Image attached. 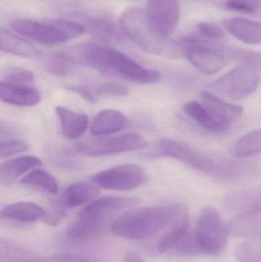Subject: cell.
<instances>
[{
  "label": "cell",
  "instance_id": "cell-1",
  "mask_svg": "<svg viewBox=\"0 0 261 262\" xmlns=\"http://www.w3.org/2000/svg\"><path fill=\"white\" fill-rule=\"evenodd\" d=\"M77 61L104 74L132 82L150 84L160 81L159 72L147 69L108 45L88 43L77 51Z\"/></svg>",
  "mask_w": 261,
  "mask_h": 262
},
{
  "label": "cell",
  "instance_id": "cell-2",
  "mask_svg": "<svg viewBox=\"0 0 261 262\" xmlns=\"http://www.w3.org/2000/svg\"><path fill=\"white\" fill-rule=\"evenodd\" d=\"M185 206L176 203L131 209L112 223V232L127 239H148L168 229Z\"/></svg>",
  "mask_w": 261,
  "mask_h": 262
},
{
  "label": "cell",
  "instance_id": "cell-3",
  "mask_svg": "<svg viewBox=\"0 0 261 262\" xmlns=\"http://www.w3.org/2000/svg\"><path fill=\"white\" fill-rule=\"evenodd\" d=\"M120 28L146 52L167 58L183 56L180 43L161 34L150 23L145 9L134 7L126 10L120 18Z\"/></svg>",
  "mask_w": 261,
  "mask_h": 262
},
{
  "label": "cell",
  "instance_id": "cell-4",
  "mask_svg": "<svg viewBox=\"0 0 261 262\" xmlns=\"http://www.w3.org/2000/svg\"><path fill=\"white\" fill-rule=\"evenodd\" d=\"M131 197L107 196L98 199L86 206L68 228L67 236L73 241L93 239L101 236L116 212L139 204Z\"/></svg>",
  "mask_w": 261,
  "mask_h": 262
},
{
  "label": "cell",
  "instance_id": "cell-5",
  "mask_svg": "<svg viewBox=\"0 0 261 262\" xmlns=\"http://www.w3.org/2000/svg\"><path fill=\"white\" fill-rule=\"evenodd\" d=\"M9 26L20 35L48 46L66 42L85 32V28L79 21L63 18L14 19Z\"/></svg>",
  "mask_w": 261,
  "mask_h": 262
},
{
  "label": "cell",
  "instance_id": "cell-6",
  "mask_svg": "<svg viewBox=\"0 0 261 262\" xmlns=\"http://www.w3.org/2000/svg\"><path fill=\"white\" fill-rule=\"evenodd\" d=\"M183 56L196 69L206 75H215L231 61L230 46L213 42L195 36L183 38L180 41Z\"/></svg>",
  "mask_w": 261,
  "mask_h": 262
},
{
  "label": "cell",
  "instance_id": "cell-7",
  "mask_svg": "<svg viewBox=\"0 0 261 262\" xmlns=\"http://www.w3.org/2000/svg\"><path fill=\"white\" fill-rule=\"evenodd\" d=\"M260 73L256 66L241 64L209 84L210 91L228 99L240 101L252 95L258 87Z\"/></svg>",
  "mask_w": 261,
  "mask_h": 262
},
{
  "label": "cell",
  "instance_id": "cell-8",
  "mask_svg": "<svg viewBox=\"0 0 261 262\" xmlns=\"http://www.w3.org/2000/svg\"><path fill=\"white\" fill-rule=\"evenodd\" d=\"M193 234L201 254L216 255L225 249L229 232L219 210L208 206L201 212Z\"/></svg>",
  "mask_w": 261,
  "mask_h": 262
},
{
  "label": "cell",
  "instance_id": "cell-9",
  "mask_svg": "<svg viewBox=\"0 0 261 262\" xmlns=\"http://www.w3.org/2000/svg\"><path fill=\"white\" fill-rule=\"evenodd\" d=\"M147 140L139 134L127 133L114 137L93 139L82 142L75 146V152L90 157L109 155L144 149Z\"/></svg>",
  "mask_w": 261,
  "mask_h": 262
},
{
  "label": "cell",
  "instance_id": "cell-10",
  "mask_svg": "<svg viewBox=\"0 0 261 262\" xmlns=\"http://www.w3.org/2000/svg\"><path fill=\"white\" fill-rule=\"evenodd\" d=\"M91 180L94 184L104 189L126 191L142 186L147 182V177L141 166L126 163L98 172Z\"/></svg>",
  "mask_w": 261,
  "mask_h": 262
},
{
  "label": "cell",
  "instance_id": "cell-11",
  "mask_svg": "<svg viewBox=\"0 0 261 262\" xmlns=\"http://www.w3.org/2000/svg\"><path fill=\"white\" fill-rule=\"evenodd\" d=\"M145 10L153 26L162 35L170 37L180 18L177 0H150Z\"/></svg>",
  "mask_w": 261,
  "mask_h": 262
},
{
  "label": "cell",
  "instance_id": "cell-12",
  "mask_svg": "<svg viewBox=\"0 0 261 262\" xmlns=\"http://www.w3.org/2000/svg\"><path fill=\"white\" fill-rule=\"evenodd\" d=\"M201 99L202 105L211 116L226 127H229L243 115V107L224 101L209 91L202 92Z\"/></svg>",
  "mask_w": 261,
  "mask_h": 262
},
{
  "label": "cell",
  "instance_id": "cell-13",
  "mask_svg": "<svg viewBox=\"0 0 261 262\" xmlns=\"http://www.w3.org/2000/svg\"><path fill=\"white\" fill-rule=\"evenodd\" d=\"M0 98L11 105L29 107L38 104L41 95L37 89L29 85L10 84L1 81Z\"/></svg>",
  "mask_w": 261,
  "mask_h": 262
},
{
  "label": "cell",
  "instance_id": "cell-14",
  "mask_svg": "<svg viewBox=\"0 0 261 262\" xmlns=\"http://www.w3.org/2000/svg\"><path fill=\"white\" fill-rule=\"evenodd\" d=\"M77 21L81 23L88 32L97 38L107 42L119 43L124 40L121 32L111 20L104 17L88 16L78 14Z\"/></svg>",
  "mask_w": 261,
  "mask_h": 262
},
{
  "label": "cell",
  "instance_id": "cell-15",
  "mask_svg": "<svg viewBox=\"0 0 261 262\" xmlns=\"http://www.w3.org/2000/svg\"><path fill=\"white\" fill-rule=\"evenodd\" d=\"M189 220L186 206L175 220L173 224L159 238L156 244V251L159 254H170L175 247L189 232Z\"/></svg>",
  "mask_w": 261,
  "mask_h": 262
},
{
  "label": "cell",
  "instance_id": "cell-16",
  "mask_svg": "<svg viewBox=\"0 0 261 262\" xmlns=\"http://www.w3.org/2000/svg\"><path fill=\"white\" fill-rule=\"evenodd\" d=\"M55 112L61 124L63 136L65 138L76 140L84 135L89 124L87 115L61 106L57 107Z\"/></svg>",
  "mask_w": 261,
  "mask_h": 262
},
{
  "label": "cell",
  "instance_id": "cell-17",
  "mask_svg": "<svg viewBox=\"0 0 261 262\" xmlns=\"http://www.w3.org/2000/svg\"><path fill=\"white\" fill-rule=\"evenodd\" d=\"M227 30L237 39L245 44L258 45L261 43V23L248 18H226L223 21Z\"/></svg>",
  "mask_w": 261,
  "mask_h": 262
},
{
  "label": "cell",
  "instance_id": "cell-18",
  "mask_svg": "<svg viewBox=\"0 0 261 262\" xmlns=\"http://www.w3.org/2000/svg\"><path fill=\"white\" fill-rule=\"evenodd\" d=\"M0 47L6 53L29 59L38 58L42 55L35 45L3 28L0 30Z\"/></svg>",
  "mask_w": 261,
  "mask_h": 262
},
{
  "label": "cell",
  "instance_id": "cell-19",
  "mask_svg": "<svg viewBox=\"0 0 261 262\" xmlns=\"http://www.w3.org/2000/svg\"><path fill=\"white\" fill-rule=\"evenodd\" d=\"M228 228L229 234L236 238L255 236L261 232V206L241 214L230 223Z\"/></svg>",
  "mask_w": 261,
  "mask_h": 262
},
{
  "label": "cell",
  "instance_id": "cell-20",
  "mask_svg": "<svg viewBox=\"0 0 261 262\" xmlns=\"http://www.w3.org/2000/svg\"><path fill=\"white\" fill-rule=\"evenodd\" d=\"M100 189L96 184L76 182L66 188L61 197V204L67 208H75L98 200Z\"/></svg>",
  "mask_w": 261,
  "mask_h": 262
},
{
  "label": "cell",
  "instance_id": "cell-21",
  "mask_svg": "<svg viewBox=\"0 0 261 262\" xmlns=\"http://www.w3.org/2000/svg\"><path fill=\"white\" fill-rule=\"evenodd\" d=\"M127 118L122 112L106 109L97 114L90 125V132L95 137L109 135L124 129Z\"/></svg>",
  "mask_w": 261,
  "mask_h": 262
},
{
  "label": "cell",
  "instance_id": "cell-22",
  "mask_svg": "<svg viewBox=\"0 0 261 262\" xmlns=\"http://www.w3.org/2000/svg\"><path fill=\"white\" fill-rule=\"evenodd\" d=\"M46 210L31 202H18L5 206L1 211L2 218L19 223H30L43 220Z\"/></svg>",
  "mask_w": 261,
  "mask_h": 262
},
{
  "label": "cell",
  "instance_id": "cell-23",
  "mask_svg": "<svg viewBox=\"0 0 261 262\" xmlns=\"http://www.w3.org/2000/svg\"><path fill=\"white\" fill-rule=\"evenodd\" d=\"M41 165V160L33 156H23L7 160L0 166V181L2 184H10L20 176Z\"/></svg>",
  "mask_w": 261,
  "mask_h": 262
},
{
  "label": "cell",
  "instance_id": "cell-24",
  "mask_svg": "<svg viewBox=\"0 0 261 262\" xmlns=\"http://www.w3.org/2000/svg\"><path fill=\"white\" fill-rule=\"evenodd\" d=\"M183 111L190 119L205 130L219 133L228 129V127L215 119L202 103L196 101H188L184 104Z\"/></svg>",
  "mask_w": 261,
  "mask_h": 262
},
{
  "label": "cell",
  "instance_id": "cell-25",
  "mask_svg": "<svg viewBox=\"0 0 261 262\" xmlns=\"http://www.w3.org/2000/svg\"><path fill=\"white\" fill-rule=\"evenodd\" d=\"M21 184L51 195H55L59 192L56 180L49 172L41 169H32L30 172L21 178Z\"/></svg>",
  "mask_w": 261,
  "mask_h": 262
},
{
  "label": "cell",
  "instance_id": "cell-26",
  "mask_svg": "<svg viewBox=\"0 0 261 262\" xmlns=\"http://www.w3.org/2000/svg\"><path fill=\"white\" fill-rule=\"evenodd\" d=\"M77 62L76 58L72 54L58 52L46 58L44 67L52 75L65 77L73 72Z\"/></svg>",
  "mask_w": 261,
  "mask_h": 262
},
{
  "label": "cell",
  "instance_id": "cell-27",
  "mask_svg": "<svg viewBox=\"0 0 261 262\" xmlns=\"http://www.w3.org/2000/svg\"><path fill=\"white\" fill-rule=\"evenodd\" d=\"M233 152L239 158L261 154V129L251 131L241 137L234 145Z\"/></svg>",
  "mask_w": 261,
  "mask_h": 262
},
{
  "label": "cell",
  "instance_id": "cell-28",
  "mask_svg": "<svg viewBox=\"0 0 261 262\" xmlns=\"http://www.w3.org/2000/svg\"><path fill=\"white\" fill-rule=\"evenodd\" d=\"M32 256L30 252L20 246L1 242V262H21Z\"/></svg>",
  "mask_w": 261,
  "mask_h": 262
},
{
  "label": "cell",
  "instance_id": "cell-29",
  "mask_svg": "<svg viewBox=\"0 0 261 262\" xmlns=\"http://www.w3.org/2000/svg\"><path fill=\"white\" fill-rule=\"evenodd\" d=\"M237 262H261V252L252 243L239 244L234 250Z\"/></svg>",
  "mask_w": 261,
  "mask_h": 262
},
{
  "label": "cell",
  "instance_id": "cell-30",
  "mask_svg": "<svg viewBox=\"0 0 261 262\" xmlns=\"http://www.w3.org/2000/svg\"><path fill=\"white\" fill-rule=\"evenodd\" d=\"M231 55L232 60H236L241 64H249L257 68L261 67V52L231 46Z\"/></svg>",
  "mask_w": 261,
  "mask_h": 262
},
{
  "label": "cell",
  "instance_id": "cell-31",
  "mask_svg": "<svg viewBox=\"0 0 261 262\" xmlns=\"http://www.w3.org/2000/svg\"><path fill=\"white\" fill-rule=\"evenodd\" d=\"M3 78L4 82L21 85H29L35 80V76L31 71L21 69H12L6 71Z\"/></svg>",
  "mask_w": 261,
  "mask_h": 262
},
{
  "label": "cell",
  "instance_id": "cell-32",
  "mask_svg": "<svg viewBox=\"0 0 261 262\" xmlns=\"http://www.w3.org/2000/svg\"><path fill=\"white\" fill-rule=\"evenodd\" d=\"M27 143L21 140H2L0 143V157L1 158L17 155L28 150Z\"/></svg>",
  "mask_w": 261,
  "mask_h": 262
},
{
  "label": "cell",
  "instance_id": "cell-33",
  "mask_svg": "<svg viewBox=\"0 0 261 262\" xmlns=\"http://www.w3.org/2000/svg\"><path fill=\"white\" fill-rule=\"evenodd\" d=\"M225 6L236 12L253 14L261 7V0H227Z\"/></svg>",
  "mask_w": 261,
  "mask_h": 262
},
{
  "label": "cell",
  "instance_id": "cell-34",
  "mask_svg": "<svg viewBox=\"0 0 261 262\" xmlns=\"http://www.w3.org/2000/svg\"><path fill=\"white\" fill-rule=\"evenodd\" d=\"M198 32L205 39L219 41L225 38V34L222 28L214 23H200L197 26Z\"/></svg>",
  "mask_w": 261,
  "mask_h": 262
},
{
  "label": "cell",
  "instance_id": "cell-35",
  "mask_svg": "<svg viewBox=\"0 0 261 262\" xmlns=\"http://www.w3.org/2000/svg\"><path fill=\"white\" fill-rule=\"evenodd\" d=\"M96 92L99 95L111 97H124L128 95L127 88L121 83L105 82L100 84Z\"/></svg>",
  "mask_w": 261,
  "mask_h": 262
},
{
  "label": "cell",
  "instance_id": "cell-36",
  "mask_svg": "<svg viewBox=\"0 0 261 262\" xmlns=\"http://www.w3.org/2000/svg\"><path fill=\"white\" fill-rule=\"evenodd\" d=\"M21 262H90L85 258L70 254H59L53 256L39 257L32 256Z\"/></svg>",
  "mask_w": 261,
  "mask_h": 262
},
{
  "label": "cell",
  "instance_id": "cell-37",
  "mask_svg": "<svg viewBox=\"0 0 261 262\" xmlns=\"http://www.w3.org/2000/svg\"><path fill=\"white\" fill-rule=\"evenodd\" d=\"M64 215V212L62 208L59 205L55 204V206H52L50 210H46V214L43 219V221L45 222L46 224L49 226H57L62 220Z\"/></svg>",
  "mask_w": 261,
  "mask_h": 262
},
{
  "label": "cell",
  "instance_id": "cell-38",
  "mask_svg": "<svg viewBox=\"0 0 261 262\" xmlns=\"http://www.w3.org/2000/svg\"><path fill=\"white\" fill-rule=\"evenodd\" d=\"M67 90L77 94L81 96L83 99L90 103H95L97 101L96 97L91 90L85 86L81 85H68L66 87Z\"/></svg>",
  "mask_w": 261,
  "mask_h": 262
},
{
  "label": "cell",
  "instance_id": "cell-39",
  "mask_svg": "<svg viewBox=\"0 0 261 262\" xmlns=\"http://www.w3.org/2000/svg\"><path fill=\"white\" fill-rule=\"evenodd\" d=\"M124 262H146L137 254L134 252H128L126 255Z\"/></svg>",
  "mask_w": 261,
  "mask_h": 262
}]
</instances>
